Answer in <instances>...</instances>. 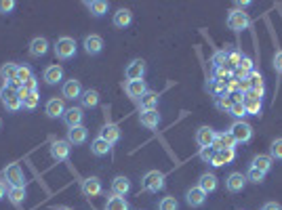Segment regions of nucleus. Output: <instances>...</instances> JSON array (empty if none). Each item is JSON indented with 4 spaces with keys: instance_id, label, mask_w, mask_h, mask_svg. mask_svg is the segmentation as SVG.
<instances>
[{
    "instance_id": "obj_41",
    "label": "nucleus",
    "mask_w": 282,
    "mask_h": 210,
    "mask_svg": "<svg viewBox=\"0 0 282 210\" xmlns=\"http://www.w3.org/2000/svg\"><path fill=\"white\" fill-rule=\"evenodd\" d=\"M38 103H40V95H38V91H36V93H27V95H25V99H23V107H25V109H36Z\"/></svg>"
},
{
    "instance_id": "obj_53",
    "label": "nucleus",
    "mask_w": 282,
    "mask_h": 210,
    "mask_svg": "<svg viewBox=\"0 0 282 210\" xmlns=\"http://www.w3.org/2000/svg\"><path fill=\"white\" fill-rule=\"evenodd\" d=\"M249 91H251V82H249V78H242V80H240V93L246 95Z\"/></svg>"
},
{
    "instance_id": "obj_46",
    "label": "nucleus",
    "mask_w": 282,
    "mask_h": 210,
    "mask_svg": "<svg viewBox=\"0 0 282 210\" xmlns=\"http://www.w3.org/2000/svg\"><path fill=\"white\" fill-rule=\"evenodd\" d=\"M225 59H228V51H217L213 57H210V63H213V67H221V65H225Z\"/></svg>"
},
{
    "instance_id": "obj_11",
    "label": "nucleus",
    "mask_w": 282,
    "mask_h": 210,
    "mask_svg": "<svg viewBox=\"0 0 282 210\" xmlns=\"http://www.w3.org/2000/svg\"><path fill=\"white\" fill-rule=\"evenodd\" d=\"M126 78L129 80H144L146 76V61L144 59H133L129 65H126Z\"/></svg>"
},
{
    "instance_id": "obj_25",
    "label": "nucleus",
    "mask_w": 282,
    "mask_h": 210,
    "mask_svg": "<svg viewBox=\"0 0 282 210\" xmlns=\"http://www.w3.org/2000/svg\"><path fill=\"white\" fill-rule=\"evenodd\" d=\"M236 158V149H221V151H215V158H213V166H225V164H232Z\"/></svg>"
},
{
    "instance_id": "obj_27",
    "label": "nucleus",
    "mask_w": 282,
    "mask_h": 210,
    "mask_svg": "<svg viewBox=\"0 0 282 210\" xmlns=\"http://www.w3.org/2000/svg\"><path fill=\"white\" fill-rule=\"evenodd\" d=\"M114 25L116 27H120V30H124V27H129L131 25V21H133V13L129 11V9H120V11H116L114 13Z\"/></svg>"
},
{
    "instance_id": "obj_24",
    "label": "nucleus",
    "mask_w": 282,
    "mask_h": 210,
    "mask_svg": "<svg viewBox=\"0 0 282 210\" xmlns=\"http://www.w3.org/2000/svg\"><path fill=\"white\" fill-rule=\"evenodd\" d=\"M47 51H49V40L47 38L36 36L30 42V55L32 57H42V55H47Z\"/></svg>"
},
{
    "instance_id": "obj_26",
    "label": "nucleus",
    "mask_w": 282,
    "mask_h": 210,
    "mask_svg": "<svg viewBox=\"0 0 282 210\" xmlns=\"http://www.w3.org/2000/svg\"><path fill=\"white\" fill-rule=\"evenodd\" d=\"M42 78H45L47 84H57V82H61L63 80V69H61V65H49L45 69V74H42Z\"/></svg>"
},
{
    "instance_id": "obj_20",
    "label": "nucleus",
    "mask_w": 282,
    "mask_h": 210,
    "mask_svg": "<svg viewBox=\"0 0 282 210\" xmlns=\"http://www.w3.org/2000/svg\"><path fill=\"white\" fill-rule=\"evenodd\" d=\"M84 51L89 55H99L103 51V38L97 36V34H91L84 38Z\"/></svg>"
},
{
    "instance_id": "obj_19",
    "label": "nucleus",
    "mask_w": 282,
    "mask_h": 210,
    "mask_svg": "<svg viewBox=\"0 0 282 210\" xmlns=\"http://www.w3.org/2000/svg\"><path fill=\"white\" fill-rule=\"evenodd\" d=\"M87 137H89V131L84 129V126H74V129L67 131V143L69 145H82L87 141Z\"/></svg>"
},
{
    "instance_id": "obj_18",
    "label": "nucleus",
    "mask_w": 282,
    "mask_h": 210,
    "mask_svg": "<svg viewBox=\"0 0 282 210\" xmlns=\"http://www.w3.org/2000/svg\"><path fill=\"white\" fill-rule=\"evenodd\" d=\"M82 118H84V114H82L80 107H69V109H65V114H63V122H65L67 129L82 126Z\"/></svg>"
},
{
    "instance_id": "obj_14",
    "label": "nucleus",
    "mask_w": 282,
    "mask_h": 210,
    "mask_svg": "<svg viewBox=\"0 0 282 210\" xmlns=\"http://www.w3.org/2000/svg\"><path fill=\"white\" fill-rule=\"evenodd\" d=\"M139 124L146 126V129H158L160 124V114L156 109H144L139 114Z\"/></svg>"
},
{
    "instance_id": "obj_39",
    "label": "nucleus",
    "mask_w": 282,
    "mask_h": 210,
    "mask_svg": "<svg viewBox=\"0 0 282 210\" xmlns=\"http://www.w3.org/2000/svg\"><path fill=\"white\" fill-rule=\"evenodd\" d=\"M232 76H234V74H232V72H230V69L225 67V65H221V67H215V72H213V80H215V82H223V84L228 82Z\"/></svg>"
},
{
    "instance_id": "obj_6",
    "label": "nucleus",
    "mask_w": 282,
    "mask_h": 210,
    "mask_svg": "<svg viewBox=\"0 0 282 210\" xmlns=\"http://www.w3.org/2000/svg\"><path fill=\"white\" fill-rule=\"evenodd\" d=\"M244 109L249 116H261L263 111V103H261V95L255 91H249L244 95Z\"/></svg>"
},
{
    "instance_id": "obj_12",
    "label": "nucleus",
    "mask_w": 282,
    "mask_h": 210,
    "mask_svg": "<svg viewBox=\"0 0 282 210\" xmlns=\"http://www.w3.org/2000/svg\"><path fill=\"white\" fill-rule=\"evenodd\" d=\"M124 91H126V95H129L131 99L139 101L141 97L148 93V87H146L144 80H129V82H126V87H124Z\"/></svg>"
},
{
    "instance_id": "obj_5",
    "label": "nucleus",
    "mask_w": 282,
    "mask_h": 210,
    "mask_svg": "<svg viewBox=\"0 0 282 210\" xmlns=\"http://www.w3.org/2000/svg\"><path fill=\"white\" fill-rule=\"evenodd\" d=\"M251 25V17L246 15L244 11H232L230 15H228V27L230 30H234V32H242V30H246V27Z\"/></svg>"
},
{
    "instance_id": "obj_44",
    "label": "nucleus",
    "mask_w": 282,
    "mask_h": 210,
    "mask_svg": "<svg viewBox=\"0 0 282 210\" xmlns=\"http://www.w3.org/2000/svg\"><path fill=\"white\" fill-rule=\"evenodd\" d=\"M158 210H179V202L175 200V198H162L160 200V204H158Z\"/></svg>"
},
{
    "instance_id": "obj_9",
    "label": "nucleus",
    "mask_w": 282,
    "mask_h": 210,
    "mask_svg": "<svg viewBox=\"0 0 282 210\" xmlns=\"http://www.w3.org/2000/svg\"><path fill=\"white\" fill-rule=\"evenodd\" d=\"M246 175L242 173H232L228 179H225V189L232 191V193H238V191H242L246 187Z\"/></svg>"
},
{
    "instance_id": "obj_45",
    "label": "nucleus",
    "mask_w": 282,
    "mask_h": 210,
    "mask_svg": "<svg viewBox=\"0 0 282 210\" xmlns=\"http://www.w3.org/2000/svg\"><path fill=\"white\" fill-rule=\"evenodd\" d=\"M263 173H259L257 168H249V173H246V181L249 183H255V185H259V183H263Z\"/></svg>"
},
{
    "instance_id": "obj_8",
    "label": "nucleus",
    "mask_w": 282,
    "mask_h": 210,
    "mask_svg": "<svg viewBox=\"0 0 282 210\" xmlns=\"http://www.w3.org/2000/svg\"><path fill=\"white\" fill-rule=\"evenodd\" d=\"M61 95H63V99H69V101L80 99V97H82V84H80V80H74V78H72V80L63 82Z\"/></svg>"
},
{
    "instance_id": "obj_54",
    "label": "nucleus",
    "mask_w": 282,
    "mask_h": 210,
    "mask_svg": "<svg viewBox=\"0 0 282 210\" xmlns=\"http://www.w3.org/2000/svg\"><path fill=\"white\" fill-rule=\"evenodd\" d=\"M236 7H238V11H244V9H249V7H251V3H249V0H238Z\"/></svg>"
},
{
    "instance_id": "obj_21",
    "label": "nucleus",
    "mask_w": 282,
    "mask_h": 210,
    "mask_svg": "<svg viewBox=\"0 0 282 210\" xmlns=\"http://www.w3.org/2000/svg\"><path fill=\"white\" fill-rule=\"evenodd\" d=\"M186 202H188L192 208H200V206L206 202V193H204L200 187H192V189H188V193H186Z\"/></svg>"
},
{
    "instance_id": "obj_10",
    "label": "nucleus",
    "mask_w": 282,
    "mask_h": 210,
    "mask_svg": "<svg viewBox=\"0 0 282 210\" xmlns=\"http://www.w3.org/2000/svg\"><path fill=\"white\" fill-rule=\"evenodd\" d=\"M215 131L213 129H208V126H200L198 131H196V143L200 145V149H204V147H213V143H215Z\"/></svg>"
},
{
    "instance_id": "obj_37",
    "label": "nucleus",
    "mask_w": 282,
    "mask_h": 210,
    "mask_svg": "<svg viewBox=\"0 0 282 210\" xmlns=\"http://www.w3.org/2000/svg\"><path fill=\"white\" fill-rule=\"evenodd\" d=\"M9 200L13 204H23L25 202V187H11L9 189Z\"/></svg>"
},
{
    "instance_id": "obj_4",
    "label": "nucleus",
    "mask_w": 282,
    "mask_h": 210,
    "mask_svg": "<svg viewBox=\"0 0 282 210\" xmlns=\"http://www.w3.org/2000/svg\"><path fill=\"white\" fill-rule=\"evenodd\" d=\"M55 55H57L59 59H72L76 55V40L69 36H61L55 42Z\"/></svg>"
},
{
    "instance_id": "obj_33",
    "label": "nucleus",
    "mask_w": 282,
    "mask_h": 210,
    "mask_svg": "<svg viewBox=\"0 0 282 210\" xmlns=\"http://www.w3.org/2000/svg\"><path fill=\"white\" fill-rule=\"evenodd\" d=\"M17 63H5L3 67H0V78L5 80V84H9L11 80L17 78Z\"/></svg>"
},
{
    "instance_id": "obj_43",
    "label": "nucleus",
    "mask_w": 282,
    "mask_h": 210,
    "mask_svg": "<svg viewBox=\"0 0 282 210\" xmlns=\"http://www.w3.org/2000/svg\"><path fill=\"white\" fill-rule=\"evenodd\" d=\"M30 78H34L32 67H30V65H19V67H17V80L23 84V82H27Z\"/></svg>"
},
{
    "instance_id": "obj_51",
    "label": "nucleus",
    "mask_w": 282,
    "mask_h": 210,
    "mask_svg": "<svg viewBox=\"0 0 282 210\" xmlns=\"http://www.w3.org/2000/svg\"><path fill=\"white\" fill-rule=\"evenodd\" d=\"M36 87H38V80H36V78H30L27 82H23V89H25L27 93H36Z\"/></svg>"
},
{
    "instance_id": "obj_49",
    "label": "nucleus",
    "mask_w": 282,
    "mask_h": 210,
    "mask_svg": "<svg viewBox=\"0 0 282 210\" xmlns=\"http://www.w3.org/2000/svg\"><path fill=\"white\" fill-rule=\"evenodd\" d=\"M213 158H215V149H213V147H204V149H200V160H202V162L210 164V162H213Z\"/></svg>"
},
{
    "instance_id": "obj_22",
    "label": "nucleus",
    "mask_w": 282,
    "mask_h": 210,
    "mask_svg": "<svg viewBox=\"0 0 282 210\" xmlns=\"http://www.w3.org/2000/svg\"><path fill=\"white\" fill-rule=\"evenodd\" d=\"M129 191H131V181L126 179V177H116L114 181H112V195L124 198Z\"/></svg>"
},
{
    "instance_id": "obj_23",
    "label": "nucleus",
    "mask_w": 282,
    "mask_h": 210,
    "mask_svg": "<svg viewBox=\"0 0 282 210\" xmlns=\"http://www.w3.org/2000/svg\"><path fill=\"white\" fill-rule=\"evenodd\" d=\"M99 137L105 139V141H108L110 145H114V143L120 141V129H118L116 124H110V122H108V124L103 126V129L99 131Z\"/></svg>"
},
{
    "instance_id": "obj_48",
    "label": "nucleus",
    "mask_w": 282,
    "mask_h": 210,
    "mask_svg": "<svg viewBox=\"0 0 282 210\" xmlns=\"http://www.w3.org/2000/svg\"><path fill=\"white\" fill-rule=\"evenodd\" d=\"M225 91H228V95H234V93H240V80H236L234 76L225 82Z\"/></svg>"
},
{
    "instance_id": "obj_3",
    "label": "nucleus",
    "mask_w": 282,
    "mask_h": 210,
    "mask_svg": "<svg viewBox=\"0 0 282 210\" xmlns=\"http://www.w3.org/2000/svg\"><path fill=\"white\" fill-rule=\"evenodd\" d=\"M141 187H144V191H148V193H158L164 187V175L160 171L146 173L144 181H141Z\"/></svg>"
},
{
    "instance_id": "obj_34",
    "label": "nucleus",
    "mask_w": 282,
    "mask_h": 210,
    "mask_svg": "<svg viewBox=\"0 0 282 210\" xmlns=\"http://www.w3.org/2000/svg\"><path fill=\"white\" fill-rule=\"evenodd\" d=\"M246 78H249V82H251V91H255V93H259V95L263 97V93H265V89H263V76L253 69V72H251Z\"/></svg>"
},
{
    "instance_id": "obj_28",
    "label": "nucleus",
    "mask_w": 282,
    "mask_h": 210,
    "mask_svg": "<svg viewBox=\"0 0 282 210\" xmlns=\"http://www.w3.org/2000/svg\"><path fill=\"white\" fill-rule=\"evenodd\" d=\"M198 187L208 195L210 191L217 189V177H215L213 173H204V175L200 177V181H198Z\"/></svg>"
},
{
    "instance_id": "obj_2",
    "label": "nucleus",
    "mask_w": 282,
    "mask_h": 210,
    "mask_svg": "<svg viewBox=\"0 0 282 210\" xmlns=\"http://www.w3.org/2000/svg\"><path fill=\"white\" fill-rule=\"evenodd\" d=\"M230 135L234 137L236 143H249L253 139V126L244 120H236L232 126H230Z\"/></svg>"
},
{
    "instance_id": "obj_58",
    "label": "nucleus",
    "mask_w": 282,
    "mask_h": 210,
    "mask_svg": "<svg viewBox=\"0 0 282 210\" xmlns=\"http://www.w3.org/2000/svg\"><path fill=\"white\" fill-rule=\"evenodd\" d=\"M0 126H3V120H0Z\"/></svg>"
},
{
    "instance_id": "obj_29",
    "label": "nucleus",
    "mask_w": 282,
    "mask_h": 210,
    "mask_svg": "<svg viewBox=\"0 0 282 210\" xmlns=\"http://www.w3.org/2000/svg\"><path fill=\"white\" fill-rule=\"evenodd\" d=\"M272 164H274V160L270 158V156H255L253 158V164H251V168H257L259 173H270L272 171Z\"/></svg>"
},
{
    "instance_id": "obj_17",
    "label": "nucleus",
    "mask_w": 282,
    "mask_h": 210,
    "mask_svg": "<svg viewBox=\"0 0 282 210\" xmlns=\"http://www.w3.org/2000/svg\"><path fill=\"white\" fill-rule=\"evenodd\" d=\"M234 147H236V141H234V137L230 135V131L217 133V135H215V143H213V149H215V151H221V149H234Z\"/></svg>"
},
{
    "instance_id": "obj_56",
    "label": "nucleus",
    "mask_w": 282,
    "mask_h": 210,
    "mask_svg": "<svg viewBox=\"0 0 282 210\" xmlns=\"http://www.w3.org/2000/svg\"><path fill=\"white\" fill-rule=\"evenodd\" d=\"M5 195H7V185L3 183V181H0V200H3Z\"/></svg>"
},
{
    "instance_id": "obj_7",
    "label": "nucleus",
    "mask_w": 282,
    "mask_h": 210,
    "mask_svg": "<svg viewBox=\"0 0 282 210\" xmlns=\"http://www.w3.org/2000/svg\"><path fill=\"white\" fill-rule=\"evenodd\" d=\"M5 177L11 187H25V177H23V171L19 164H11L5 171Z\"/></svg>"
},
{
    "instance_id": "obj_40",
    "label": "nucleus",
    "mask_w": 282,
    "mask_h": 210,
    "mask_svg": "<svg viewBox=\"0 0 282 210\" xmlns=\"http://www.w3.org/2000/svg\"><path fill=\"white\" fill-rule=\"evenodd\" d=\"M215 105H217V109L225 111V114H230L232 105H234V99H232L230 95H225V97H219V99H215Z\"/></svg>"
},
{
    "instance_id": "obj_47",
    "label": "nucleus",
    "mask_w": 282,
    "mask_h": 210,
    "mask_svg": "<svg viewBox=\"0 0 282 210\" xmlns=\"http://www.w3.org/2000/svg\"><path fill=\"white\" fill-rule=\"evenodd\" d=\"M230 114H232L236 120H244V116H249V114H246V109H244V103H234Z\"/></svg>"
},
{
    "instance_id": "obj_32",
    "label": "nucleus",
    "mask_w": 282,
    "mask_h": 210,
    "mask_svg": "<svg viewBox=\"0 0 282 210\" xmlns=\"http://www.w3.org/2000/svg\"><path fill=\"white\" fill-rule=\"evenodd\" d=\"M84 5H87V9L91 11V15H95V17L105 15L108 9H110V5L103 3V0H91V3H84Z\"/></svg>"
},
{
    "instance_id": "obj_1",
    "label": "nucleus",
    "mask_w": 282,
    "mask_h": 210,
    "mask_svg": "<svg viewBox=\"0 0 282 210\" xmlns=\"http://www.w3.org/2000/svg\"><path fill=\"white\" fill-rule=\"evenodd\" d=\"M0 101H3V105L9 109V111H19L23 107V101L19 99L17 91L9 87V84H5L3 89H0Z\"/></svg>"
},
{
    "instance_id": "obj_30",
    "label": "nucleus",
    "mask_w": 282,
    "mask_h": 210,
    "mask_svg": "<svg viewBox=\"0 0 282 210\" xmlns=\"http://www.w3.org/2000/svg\"><path fill=\"white\" fill-rule=\"evenodd\" d=\"M110 149H112V145L105 141V139H101V137H97V139H93V143H91V151L95 153V156H108L110 153Z\"/></svg>"
},
{
    "instance_id": "obj_50",
    "label": "nucleus",
    "mask_w": 282,
    "mask_h": 210,
    "mask_svg": "<svg viewBox=\"0 0 282 210\" xmlns=\"http://www.w3.org/2000/svg\"><path fill=\"white\" fill-rule=\"evenodd\" d=\"M13 9H15L13 0H0V13H11Z\"/></svg>"
},
{
    "instance_id": "obj_55",
    "label": "nucleus",
    "mask_w": 282,
    "mask_h": 210,
    "mask_svg": "<svg viewBox=\"0 0 282 210\" xmlns=\"http://www.w3.org/2000/svg\"><path fill=\"white\" fill-rule=\"evenodd\" d=\"M263 210H282V208H280L276 202H267V204L263 206Z\"/></svg>"
},
{
    "instance_id": "obj_52",
    "label": "nucleus",
    "mask_w": 282,
    "mask_h": 210,
    "mask_svg": "<svg viewBox=\"0 0 282 210\" xmlns=\"http://www.w3.org/2000/svg\"><path fill=\"white\" fill-rule=\"evenodd\" d=\"M274 69L276 72H282V51H278L274 55Z\"/></svg>"
},
{
    "instance_id": "obj_38",
    "label": "nucleus",
    "mask_w": 282,
    "mask_h": 210,
    "mask_svg": "<svg viewBox=\"0 0 282 210\" xmlns=\"http://www.w3.org/2000/svg\"><path fill=\"white\" fill-rule=\"evenodd\" d=\"M208 93L215 97V99H219V97H225L228 95V91H225V84L223 82H215V80H210L208 84Z\"/></svg>"
},
{
    "instance_id": "obj_15",
    "label": "nucleus",
    "mask_w": 282,
    "mask_h": 210,
    "mask_svg": "<svg viewBox=\"0 0 282 210\" xmlns=\"http://www.w3.org/2000/svg\"><path fill=\"white\" fill-rule=\"evenodd\" d=\"M80 189H82V193L87 195V198H95V195L101 193V181L97 179V177H89V179L82 181Z\"/></svg>"
},
{
    "instance_id": "obj_16",
    "label": "nucleus",
    "mask_w": 282,
    "mask_h": 210,
    "mask_svg": "<svg viewBox=\"0 0 282 210\" xmlns=\"http://www.w3.org/2000/svg\"><path fill=\"white\" fill-rule=\"evenodd\" d=\"M45 111H47L49 118H59V116L63 118V114H65V103H63V99H59V97H53V99H49Z\"/></svg>"
},
{
    "instance_id": "obj_42",
    "label": "nucleus",
    "mask_w": 282,
    "mask_h": 210,
    "mask_svg": "<svg viewBox=\"0 0 282 210\" xmlns=\"http://www.w3.org/2000/svg\"><path fill=\"white\" fill-rule=\"evenodd\" d=\"M270 158L272 160H282V139H274L270 145Z\"/></svg>"
},
{
    "instance_id": "obj_31",
    "label": "nucleus",
    "mask_w": 282,
    "mask_h": 210,
    "mask_svg": "<svg viewBox=\"0 0 282 210\" xmlns=\"http://www.w3.org/2000/svg\"><path fill=\"white\" fill-rule=\"evenodd\" d=\"M139 105H141V111H144V109H156V105H158V93L148 91V93L139 99Z\"/></svg>"
},
{
    "instance_id": "obj_35",
    "label": "nucleus",
    "mask_w": 282,
    "mask_h": 210,
    "mask_svg": "<svg viewBox=\"0 0 282 210\" xmlns=\"http://www.w3.org/2000/svg\"><path fill=\"white\" fill-rule=\"evenodd\" d=\"M80 101L84 107H97L99 105V93L97 91H82V97H80Z\"/></svg>"
},
{
    "instance_id": "obj_57",
    "label": "nucleus",
    "mask_w": 282,
    "mask_h": 210,
    "mask_svg": "<svg viewBox=\"0 0 282 210\" xmlns=\"http://www.w3.org/2000/svg\"><path fill=\"white\" fill-rule=\"evenodd\" d=\"M59 210H72V208H59Z\"/></svg>"
},
{
    "instance_id": "obj_13",
    "label": "nucleus",
    "mask_w": 282,
    "mask_h": 210,
    "mask_svg": "<svg viewBox=\"0 0 282 210\" xmlns=\"http://www.w3.org/2000/svg\"><path fill=\"white\" fill-rule=\"evenodd\" d=\"M69 151H72V145L67 143V139H65V141H55L51 145V156H53V160H57V162L67 160L69 158Z\"/></svg>"
},
{
    "instance_id": "obj_36",
    "label": "nucleus",
    "mask_w": 282,
    "mask_h": 210,
    "mask_svg": "<svg viewBox=\"0 0 282 210\" xmlns=\"http://www.w3.org/2000/svg\"><path fill=\"white\" fill-rule=\"evenodd\" d=\"M105 210H129V202L124 198H118V195H112L105 202Z\"/></svg>"
}]
</instances>
